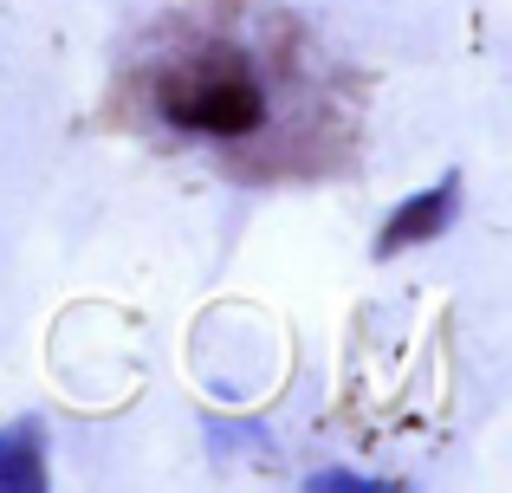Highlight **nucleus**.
<instances>
[{"label":"nucleus","mask_w":512,"mask_h":493,"mask_svg":"<svg viewBox=\"0 0 512 493\" xmlns=\"http://www.w3.org/2000/svg\"><path fill=\"white\" fill-rule=\"evenodd\" d=\"M156 104H163V117L175 130H188V137H247V130L266 124L260 72L234 46H201L188 59H175L156 78Z\"/></svg>","instance_id":"obj_1"},{"label":"nucleus","mask_w":512,"mask_h":493,"mask_svg":"<svg viewBox=\"0 0 512 493\" xmlns=\"http://www.w3.org/2000/svg\"><path fill=\"white\" fill-rule=\"evenodd\" d=\"M448 208H454V182H441L435 195H422L415 208H402V215L383 228V253H396L402 241H428V234H435L441 221H448Z\"/></svg>","instance_id":"obj_3"},{"label":"nucleus","mask_w":512,"mask_h":493,"mask_svg":"<svg viewBox=\"0 0 512 493\" xmlns=\"http://www.w3.org/2000/svg\"><path fill=\"white\" fill-rule=\"evenodd\" d=\"M0 487H46V429L13 422L0 435Z\"/></svg>","instance_id":"obj_2"}]
</instances>
